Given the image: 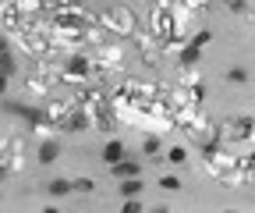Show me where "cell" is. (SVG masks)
Wrapping results in <instances>:
<instances>
[{
    "mask_svg": "<svg viewBox=\"0 0 255 213\" xmlns=\"http://www.w3.org/2000/svg\"><path fill=\"white\" fill-rule=\"evenodd\" d=\"M4 110H7V114L25 117L28 125H46V114H43V110H36V107H28V103H4Z\"/></svg>",
    "mask_w": 255,
    "mask_h": 213,
    "instance_id": "6da1fadb",
    "label": "cell"
},
{
    "mask_svg": "<svg viewBox=\"0 0 255 213\" xmlns=\"http://www.w3.org/2000/svg\"><path fill=\"white\" fill-rule=\"evenodd\" d=\"M110 171H114V178H121V181H124V178H142V160L124 157V160H117Z\"/></svg>",
    "mask_w": 255,
    "mask_h": 213,
    "instance_id": "7a4b0ae2",
    "label": "cell"
},
{
    "mask_svg": "<svg viewBox=\"0 0 255 213\" xmlns=\"http://www.w3.org/2000/svg\"><path fill=\"white\" fill-rule=\"evenodd\" d=\"M57 157H60V142H57V139H43L39 149H36V160H39V164H53Z\"/></svg>",
    "mask_w": 255,
    "mask_h": 213,
    "instance_id": "3957f363",
    "label": "cell"
},
{
    "mask_svg": "<svg viewBox=\"0 0 255 213\" xmlns=\"http://www.w3.org/2000/svg\"><path fill=\"white\" fill-rule=\"evenodd\" d=\"M124 157H128V149H124V142H121V139H110V142L103 146V164H110V167H114V164H117V160H124Z\"/></svg>",
    "mask_w": 255,
    "mask_h": 213,
    "instance_id": "277c9868",
    "label": "cell"
},
{
    "mask_svg": "<svg viewBox=\"0 0 255 213\" xmlns=\"http://www.w3.org/2000/svg\"><path fill=\"white\" fill-rule=\"evenodd\" d=\"M75 189H71V181L68 178H53V181H46V196H53V199H60V196H71Z\"/></svg>",
    "mask_w": 255,
    "mask_h": 213,
    "instance_id": "5b68a950",
    "label": "cell"
},
{
    "mask_svg": "<svg viewBox=\"0 0 255 213\" xmlns=\"http://www.w3.org/2000/svg\"><path fill=\"white\" fill-rule=\"evenodd\" d=\"M142 189H145L142 178H124V181H121V196H124V199H138Z\"/></svg>",
    "mask_w": 255,
    "mask_h": 213,
    "instance_id": "8992f818",
    "label": "cell"
},
{
    "mask_svg": "<svg viewBox=\"0 0 255 213\" xmlns=\"http://www.w3.org/2000/svg\"><path fill=\"white\" fill-rule=\"evenodd\" d=\"M64 128H68V132H85V128H89V114H85V110H75V114H68Z\"/></svg>",
    "mask_w": 255,
    "mask_h": 213,
    "instance_id": "52a82bcc",
    "label": "cell"
},
{
    "mask_svg": "<svg viewBox=\"0 0 255 213\" xmlns=\"http://www.w3.org/2000/svg\"><path fill=\"white\" fill-rule=\"evenodd\" d=\"M68 71H71L75 78H85V75H89V57H82V53L68 57Z\"/></svg>",
    "mask_w": 255,
    "mask_h": 213,
    "instance_id": "ba28073f",
    "label": "cell"
},
{
    "mask_svg": "<svg viewBox=\"0 0 255 213\" xmlns=\"http://www.w3.org/2000/svg\"><path fill=\"white\" fill-rule=\"evenodd\" d=\"M199 57H202V50L184 46V50H181V64H184V68H195V64H199Z\"/></svg>",
    "mask_w": 255,
    "mask_h": 213,
    "instance_id": "9c48e42d",
    "label": "cell"
},
{
    "mask_svg": "<svg viewBox=\"0 0 255 213\" xmlns=\"http://www.w3.org/2000/svg\"><path fill=\"white\" fill-rule=\"evenodd\" d=\"M206 43H213V32H209V28H202V32H195V36L188 39V46H195V50H202Z\"/></svg>",
    "mask_w": 255,
    "mask_h": 213,
    "instance_id": "30bf717a",
    "label": "cell"
},
{
    "mask_svg": "<svg viewBox=\"0 0 255 213\" xmlns=\"http://www.w3.org/2000/svg\"><path fill=\"white\" fill-rule=\"evenodd\" d=\"M167 164H177V167L188 164V149H184V146H174L170 153H167Z\"/></svg>",
    "mask_w": 255,
    "mask_h": 213,
    "instance_id": "8fae6325",
    "label": "cell"
},
{
    "mask_svg": "<svg viewBox=\"0 0 255 213\" xmlns=\"http://www.w3.org/2000/svg\"><path fill=\"white\" fill-rule=\"evenodd\" d=\"M227 78H231L234 85H248V78H252V75H248V68H231V71H227Z\"/></svg>",
    "mask_w": 255,
    "mask_h": 213,
    "instance_id": "7c38bea8",
    "label": "cell"
},
{
    "mask_svg": "<svg viewBox=\"0 0 255 213\" xmlns=\"http://www.w3.org/2000/svg\"><path fill=\"white\" fill-rule=\"evenodd\" d=\"M71 189H75V192H96V181H92V178H75Z\"/></svg>",
    "mask_w": 255,
    "mask_h": 213,
    "instance_id": "4fadbf2b",
    "label": "cell"
},
{
    "mask_svg": "<svg viewBox=\"0 0 255 213\" xmlns=\"http://www.w3.org/2000/svg\"><path fill=\"white\" fill-rule=\"evenodd\" d=\"M159 189H167V192H181V178H174V174L159 178Z\"/></svg>",
    "mask_w": 255,
    "mask_h": 213,
    "instance_id": "5bb4252c",
    "label": "cell"
},
{
    "mask_svg": "<svg viewBox=\"0 0 255 213\" xmlns=\"http://www.w3.org/2000/svg\"><path fill=\"white\" fill-rule=\"evenodd\" d=\"M223 7L234 14H248V0H223Z\"/></svg>",
    "mask_w": 255,
    "mask_h": 213,
    "instance_id": "9a60e30c",
    "label": "cell"
},
{
    "mask_svg": "<svg viewBox=\"0 0 255 213\" xmlns=\"http://www.w3.org/2000/svg\"><path fill=\"white\" fill-rule=\"evenodd\" d=\"M142 153H145V157H156V153H159V139H156V135H149V139L142 142Z\"/></svg>",
    "mask_w": 255,
    "mask_h": 213,
    "instance_id": "2e32d148",
    "label": "cell"
},
{
    "mask_svg": "<svg viewBox=\"0 0 255 213\" xmlns=\"http://www.w3.org/2000/svg\"><path fill=\"white\" fill-rule=\"evenodd\" d=\"M238 135H245V139L252 135V117H248V114H245V117L238 121Z\"/></svg>",
    "mask_w": 255,
    "mask_h": 213,
    "instance_id": "e0dca14e",
    "label": "cell"
},
{
    "mask_svg": "<svg viewBox=\"0 0 255 213\" xmlns=\"http://www.w3.org/2000/svg\"><path fill=\"white\" fill-rule=\"evenodd\" d=\"M121 213H145V210H142L138 199H124V210H121Z\"/></svg>",
    "mask_w": 255,
    "mask_h": 213,
    "instance_id": "ac0fdd59",
    "label": "cell"
},
{
    "mask_svg": "<svg viewBox=\"0 0 255 213\" xmlns=\"http://www.w3.org/2000/svg\"><path fill=\"white\" fill-rule=\"evenodd\" d=\"M57 25L71 28V25H82V18H71V14H57Z\"/></svg>",
    "mask_w": 255,
    "mask_h": 213,
    "instance_id": "d6986e66",
    "label": "cell"
},
{
    "mask_svg": "<svg viewBox=\"0 0 255 213\" xmlns=\"http://www.w3.org/2000/svg\"><path fill=\"white\" fill-rule=\"evenodd\" d=\"M7 82H11L7 75H0V96H4V93H7Z\"/></svg>",
    "mask_w": 255,
    "mask_h": 213,
    "instance_id": "ffe728a7",
    "label": "cell"
},
{
    "mask_svg": "<svg viewBox=\"0 0 255 213\" xmlns=\"http://www.w3.org/2000/svg\"><path fill=\"white\" fill-rule=\"evenodd\" d=\"M0 53H11V50H7V39H4V36H0Z\"/></svg>",
    "mask_w": 255,
    "mask_h": 213,
    "instance_id": "44dd1931",
    "label": "cell"
},
{
    "mask_svg": "<svg viewBox=\"0 0 255 213\" xmlns=\"http://www.w3.org/2000/svg\"><path fill=\"white\" fill-rule=\"evenodd\" d=\"M149 213H170V210H167V206H156V210H149Z\"/></svg>",
    "mask_w": 255,
    "mask_h": 213,
    "instance_id": "7402d4cb",
    "label": "cell"
},
{
    "mask_svg": "<svg viewBox=\"0 0 255 213\" xmlns=\"http://www.w3.org/2000/svg\"><path fill=\"white\" fill-rule=\"evenodd\" d=\"M4 178H7V167H4V164H0V181H4Z\"/></svg>",
    "mask_w": 255,
    "mask_h": 213,
    "instance_id": "603a6c76",
    "label": "cell"
},
{
    "mask_svg": "<svg viewBox=\"0 0 255 213\" xmlns=\"http://www.w3.org/2000/svg\"><path fill=\"white\" fill-rule=\"evenodd\" d=\"M43 213H60V210H57V206H46V210H43Z\"/></svg>",
    "mask_w": 255,
    "mask_h": 213,
    "instance_id": "cb8c5ba5",
    "label": "cell"
},
{
    "mask_svg": "<svg viewBox=\"0 0 255 213\" xmlns=\"http://www.w3.org/2000/svg\"><path fill=\"white\" fill-rule=\"evenodd\" d=\"M223 213H241V210H223Z\"/></svg>",
    "mask_w": 255,
    "mask_h": 213,
    "instance_id": "d4e9b609",
    "label": "cell"
}]
</instances>
